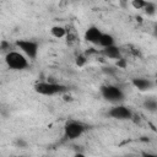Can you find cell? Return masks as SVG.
<instances>
[{
	"label": "cell",
	"mask_w": 157,
	"mask_h": 157,
	"mask_svg": "<svg viewBox=\"0 0 157 157\" xmlns=\"http://www.w3.org/2000/svg\"><path fill=\"white\" fill-rule=\"evenodd\" d=\"M103 54L109 58V59H120L121 58V54H120V50L118 47H115L114 44L113 45H109V47H105L103 48Z\"/></svg>",
	"instance_id": "9c48e42d"
},
{
	"label": "cell",
	"mask_w": 157,
	"mask_h": 157,
	"mask_svg": "<svg viewBox=\"0 0 157 157\" xmlns=\"http://www.w3.org/2000/svg\"><path fill=\"white\" fill-rule=\"evenodd\" d=\"M144 11H145L147 15H153V13L156 12V6H155V4H152V2H148V1H147L146 6L144 7Z\"/></svg>",
	"instance_id": "5bb4252c"
},
{
	"label": "cell",
	"mask_w": 157,
	"mask_h": 157,
	"mask_svg": "<svg viewBox=\"0 0 157 157\" xmlns=\"http://www.w3.org/2000/svg\"><path fill=\"white\" fill-rule=\"evenodd\" d=\"M16 47L29 59H34L38 54V44L33 40L20 39L16 42Z\"/></svg>",
	"instance_id": "5b68a950"
},
{
	"label": "cell",
	"mask_w": 157,
	"mask_h": 157,
	"mask_svg": "<svg viewBox=\"0 0 157 157\" xmlns=\"http://www.w3.org/2000/svg\"><path fill=\"white\" fill-rule=\"evenodd\" d=\"M86 130V126L80 123V121H75V120H71V121H67L64 126V135L66 139L69 140H75L77 137H80Z\"/></svg>",
	"instance_id": "277c9868"
},
{
	"label": "cell",
	"mask_w": 157,
	"mask_h": 157,
	"mask_svg": "<svg viewBox=\"0 0 157 157\" xmlns=\"http://www.w3.org/2000/svg\"><path fill=\"white\" fill-rule=\"evenodd\" d=\"M50 33L55 38H63L66 36V29L63 26H54V27H52Z\"/></svg>",
	"instance_id": "8fae6325"
},
{
	"label": "cell",
	"mask_w": 157,
	"mask_h": 157,
	"mask_svg": "<svg viewBox=\"0 0 157 157\" xmlns=\"http://www.w3.org/2000/svg\"><path fill=\"white\" fill-rule=\"evenodd\" d=\"M76 64H77L78 66H83V65L86 64V58H85L83 55H78V56L76 58Z\"/></svg>",
	"instance_id": "9a60e30c"
},
{
	"label": "cell",
	"mask_w": 157,
	"mask_h": 157,
	"mask_svg": "<svg viewBox=\"0 0 157 157\" xmlns=\"http://www.w3.org/2000/svg\"><path fill=\"white\" fill-rule=\"evenodd\" d=\"M145 107L150 112H156L157 110V101L152 99V98H148V99L145 101Z\"/></svg>",
	"instance_id": "7c38bea8"
},
{
	"label": "cell",
	"mask_w": 157,
	"mask_h": 157,
	"mask_svg": "<svg viewBox=\"0 0 157 157\" xmlns=\"http://www.w3.org/2000/svg\"><path fill=\"white\" fill-rule=\"evenodd\" d=\"M146 4H147V1H146V0H132V1H131L132 7H134V9H136V10L144 9V7L146 6Z\"/></svg>",
	"instance_id": "4fadbf2b"
},
{
	"label": "cell",
	"mask_w": 157,
	"mask_h": 157,
	"mask_svg": "<svg viewBox=\"0 0 157 157\" xmlns=\"http://www.w3.org/2000/svg\"><path fill=\"white\" fill-rule=\"evenodd\" d=\"M102 33L103 32H101V29H98L97 27L92 26L85 32V39L91 44L99 45V40H101V37H102Z\"/></svg>",
	"instance_id": "52a82bcc"
},
{
	"label": "cell",
	"mask_w": 157,
	"mask_h": 157,
	"mask_svg": "<svg viewBox=\"0 0 157 157\" xmlns=\"http://www.w3.org/2000/svg\"><path fill=\"white\" fill-rule=\"evenodd\" d=\"M34 90L37 93L43 94V96H55L60 94L66 91V87L56 83V82H49V81H42L34 85Z\"/></svg>",
	"instance_id": "7a4b0ae2"
},
{
	"label": "cell",
	"mask_w": 157,
	"mask_h": 157,
	"mask_svg": "<svg viewBox=\"0 0 157 157\" xmlns=\"http://www.w3.org/2000/svg\"><path fill=\"white\" fill-rule=\"evenodd\" d=\"M113 44H114V38L108 33H102L99 45L102 48H105V47H109V45H113Z\"/></svg>",
	"instance_id": "30bf717a"
},
{
	"label": "cell",
	"mask_w": 157,
	"mask_h": 157,
	"mask_svg": "<svg viewBox=\"0 0 157 157\" xmlns=\"http://www.w3.org/2000/svg\"><path fill=\"white\" fill-rule=\"evenodd\" d=\"M108 114H109V117L118 119V120H126V119H131V117H132L131 109L125 105H120V104L113 107L108 112Z\"/></svg>",
	"instance_id": "8992f818"
},
{
	"label": "cell",
	"mask_w": 157,
	"mask_h": 157,
	"mask_svg": "<svg viewBox=\"0 0 157 157\" xmlns=\"http://www.w3.org/2000/svg\"><path fill=\"white\" fill-rule=\"evenodd\" d=\"M101 94L102 97L110 102V103H119L124 99V92L121 91V88H119L118 86L114 85H104L101 87Z\"/></svg>",
	"instance_id": "3957f363"
},
{
	"label": "cell",
	"mask_w": 157,
	"mask_h": 157,
	"mask_svg": "<svg viewBox=\"0 0 157 157\" xmlns=\"http://www.w3.org/2000/svg\"><path fill=\"white\" fill-rule=\"evenodd\" d=\"M5 61L7 66L12 70H25L28 66L27 56L23 53H20L16 50L7 52L5 55Z\"/></svg>",
	"instance_id": "6da1fadb"
},
{
	"label": "cell",
	"mask_w": 157,
	"mask_h": 157,
	"mask_svg": "<svg viewBox=\"0 0 157 157\" xmlns=\"http://www.w3.org/2000/svg\"><path fill=\"white\" fill-rule=\"evenodd\" d=\"M117 65H118L119 67H125V60L121 59V58L118 59V60H117Z\"/></svg>",
	"instance_id": "2e32d148"
},
{
	"label": "cell",
	"mask_w": 157,
	"mask_h": 157,
	"mask_svg": "<svg viewBox=\"0 0 157 157\" xmlns=\"http://www.w3.org/2000/svg\"><path fill=\"white\" fill-rule=\"evenodd\" d=\"M132 85L135 88H137L140 91H147L152 87V82L148 78H144V77L132 78Z\"/></svg>",
	"instance_id": "ba28073f"
}]
</instances>
